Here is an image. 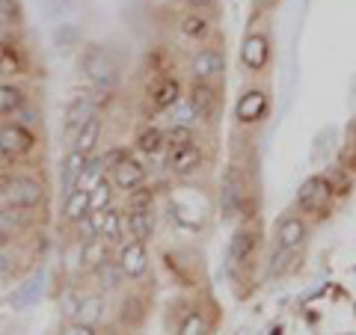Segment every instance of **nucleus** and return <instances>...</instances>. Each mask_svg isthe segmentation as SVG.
<instances>
[{
    "instance_id": "obj_39",
    "label": "nucleus",
    "mask_w": 356,
    "mask_h": 335,
    "mask_svg": "<svg viewBox=\"0 0 356 335\" xmlns=\"http://www.w3.org/2000/svg\"><path fill=\"white\" fill-rule=\"evenodd\" d=\"M15 270V259L6 250H0V276H9Z\"/></svg>"
},
{
    "instance_id": "obj_7",
    "label": "nucleus",
    "mask_w": 356,
    "mask_h": 335,
    "mask_svg": "<svg viewBox=\"0 0 356 335\" xmlns=\"http://www.w3.org/2000/svg\"><path fill=\"white\" fill-rule=\"evenodd\" d=\"M30 222H33V208H18V205L0 208V247L21 238L30 229Z\"/></svg>"
},
{
    "instance_id": "obj_28",
    "label": "nucleus",
    "mask_w": 356,
    "mask_h": 335,
    "mask_svg": "<svg viewBox=\"0 0 356 335\" xmlns=\"http://www.w3.org/2000/svg\"><path fill=\"white\" fill-rule=\"evenodd\" d=\"M163 149H166V140H163V131L161 128L149 125V128H143L137 133V152L140 154H149V158H154V154H161Z\"/></svg>"
},
{
    "instance_id": "obj_20",
    "label": "nucleus",
    "mask_w": 356,
    "mask_h": 335,
    "mask_svg": "<svg viewBox=\"0 0 356 335\" xmlns=\"http://www.w3.org/2000/svg\"><path fill=\"white\" fill-rule=\"evenodd\" d=\"M125 273H122L119 261H102L98 267H92V285L98 288V294H116L122 285H125Z\"/></svg>"
},
{
    "instance_id": "obj_33",
    "label": "nucleus",
    "mask_w": 356,
    "mask_h": 335,
    "mask_svg": "<svg viewBox=\"0 0 356 335\" xmlns=\"http://www.w3.org/2000/svg\"><path fill=\"white\" fill-rule=\"evenodd\" d=\"M104 172H107V163H104V158H92V154H89L86 170H83V178H81V184L92 190L98 181H104Z\"/></svg>"
},
{
    "instance_id": "obj_32",
    "label": "nucleus",
    "mask_w": 356,
    "mask_h": 335,
    "mask_svg": "<svg viewBox=\"0 0 356 335\" xmlns=\"http://www.w3.org/2000/svg\"><path fill=\"white\" fill-rule=\"evenodd\" d=\"M128 211H154V190L140 184L137 190L128 193Z\"/></svg>"
},
{
    "instance_id": "obj_42",
    "label": "nucleus",
    "mask_w": 356,
    "mask_h": 335,
    "mask_svg": "<svg viewBox=\"0 0 356 335\" xmlns=\"http://www.w3.org/2000/svg\"><path fill=\"white\" fill-rule=\"evenodd\" d=\"M353 133H356V125H353Z\"/></svg>"
},
{
    "instance_id": "obj_26",
    "label": "nucleus",
    "mask_w": 356,
    "mask_h": 335,
    "mask_svg": "<svg viewBox=\"0 0 356 335\" xmlns=\"http://www.w3.org/2000/svg\"><path fill=\"white\" fill-rule=\"evenodd\" d=\"M102 131H104L102 116H92L81 131H77V137H74V142H72V149L83 152V154H92L95 146H98V140H102Z\"/></svg>"
},
{
    "instance_id": "obj_9",
    "label": "nucleus",
    "mask_w": 356,
    "mask_h": 335,
    "mask_svg": "<svg viewBox=\"0 0 356 335\" xmlns=\"http://www.w3.org/2000/svg\"><path fill=\"white\" fill-rule=\"evenodd\" d=\"M241 63L247 65V72H252V74L267 69V63H270V42H267L264 33H250V36L243 39Z\"/></svg>"
},
{
    "instance_id": "obj_21",
    "label": "nucleus",
    "mask_w": 356,
    "mask_h": 335,
    "mask_svg": "<svg viewBox=\"0 0 356 335\" xmlns=\"http://www.w3.org/2000/svg\"><path fill=\"white\" fill-rule=\"evenodd\" d=\"M86 214H92V190L77 184L69 196H63V217L69 222H77Z\"/></svg>"
},
{
    "instance_id": "obj_10",
    "label": "nucleus",
    "mask_w": 356,
    "mask_h": 335,
    "mask_svg": "<svg viewBox=\"0 0 356 335\" xmlns=\"http://www.w3.org/2000/svg\"><path fill=\"white\" fill-rule=\"evenodd\" d=\"M119 267L128 279H140L143 273L149 270V252L143 240L128 238L125 243H119Z\"/></svg>"
},
{
    "instance_id": "obj_23",
    "label": "nucleus",
    "mask_w": 356,
    "mask_h": 335,
    "mask_svg": "<svg viewBox=\"0 0 356 335\" xmlns=\"http://www.w3.org/2000/svg\"><path fill=\"white\" fill-rule=\"evenodd\" d=\"M125 234L146 243L154 234V211H128L125 214Z\"/></svg>"
},
{
    "instance_id": "obj_15",
    "label": "nucleus",
    "mask_w": 356,
    "mask_h": 335,
    "mask_svg": "<svg viewBox=\"0 0 356 335\" xmlns=\"http://www.w3.org/2000/svg\"><path fill=\"white\" fill-rule=\"evenodd\" d=\"M226 69V60L217 48H199L191 60V74L193 81H202V83H211L214 77H220V72Z\"/></svg>"
},
{
    "instance_id": "obj_41",
    "label": "nucleus",
    "mask_w": 356,
    "mask_h": 335,
    "mask_svg": "<svg viewBox=\"0 0 356 335\" xmlns=\"http://www.w3.org/2000/svg\"><path fill=\"white\" fill-rule=\"evenodd\" d=\"M187 3H193V6H214V0H187Z\"/></svg>"
},
{
    "instance_id": "obj_2",
    "label": "nucleus",
    "mask_w": 356,
    "mask_h": 335,
    "mask_svg": "<svg viewBox=\"0 0 356 335\" xmlns=\"http://www.w3.org/2000/svg\"><path fill=\"white\" fill-rule=\"evenodd\" d=\"M332 196H336V187L330 184V178L312 175L297 190V211H303V214H324L332 202Z\"/></svg>"
},
{
    "instance_id": "obj_19",
    "label": "nucleus",
    "mask_w": 356,
    "mask_h": 335,
    "mask_svg": "<svg viewBox=\"0 0 356 335\" xmlns=\"http://www.w3.org/2000/svg\"><path fill=\"white\" fill-rule=\"evenodd\" d=\"M86 161H89V154L77 152V149H72L69 154H65V161L60 166V190H63V196H69L72 190L81 184L83 170H86Z\"/></svg>"
},
{
    "instance_id": "obj_30",
    "label": "nucleus",
    "mask_w": 356,
    "mask_h": 335,
    "mask_svg": "<svg viewBox=\"0 0 356 335\" xmlns=\"http://www.w3.org/2000/svg\"><path fill=\"white\" fill-rule=\"evenodd\" d=\"M104 318V297L102 294H83V306L81 311H77V320H83V323H95Z\"/></svg>"
},
{
    "instance_id": "obj_5",
    "label": "nucleus",
    "mask_w": 356,
    "mask_h": 335,
    "mask_svg": "<svg viewBox=\"0 0 356 335\" xmlns=\"http://www.w3.org/2000/svg\"><path fill=\"white\" fill-rule=\"evenodd\" d=\"M98 104L102 101L92 95H74L72 98L69 107H65V140L74 142L77 131H81L92 116H98Z\"/></svg>"
},
{
    "instance_id": "obj_16",
    "label": "nucleus",
    "mask_w": 356,
    "mask_h": 335,
    "mask_svg": "<svg viewBox=\"0 0 356 335\" xmlns=\"http://www.w3.org/2000/svg\"><path fill=\"white\" fill-rule=\"evenodd\" d=\"M95 222H98V234L107 238L110 243H125L128 234H125V211L119 208H104V211H92Z\"/></svg>"
},
{
    "instance_id": "obj_1",
    "label": "nucleus",
    "mask_w": 356,
    "mask_h": 335,
    "mask_svg": "<svg viewBox=\"0 0 356 335\" xmlns=\"http://www.w3.org/2000/svg\"><path fill=\"white\" fill-rule=\"evenodd\" d=\"M81 69L86 74V81L95 89H102V92H113L119 83L116 60L110 57L104 48H86V54L81 57Z\"/></svg>"
},
{
    "instance_id": "obj_27",
    "label": "nucleus",
    "mask_w": 356,
    "mask_h": 335,
    "mask_svg": "<svg viewBox=\"0 0 356 335\" xmlns=\"http://www.w3.org/2000/svg\"><path fill=\"white\" fill-rule=\"evenodd\" d=\"M110 247H113V243H110L107 238H92V240L81 243V267L92 270V267H98L102 261H107Z\"/></svg>"
},
{
    "instance_id": "obj_13",
    "label": "nucleus",
    "mask_w": 356,
    "mask_h": 335,
    "mask_svg": "<svg viewBox=\"0 0 356 335\" xmlns=\"http://www.w3.org/2000/svg\"><path fill=\"white\" fill-rule=\"evenodd\" d=\"M264 113H267V92L259 86L247 89L235 104V119L241 122V125H255V122L264 119Z\"/></svg>"
},
{
    "instance_id": "obj_38",
    "label": "nucleus",
    "mask_w": 356,
    "mask_h": 335,
    "mask_svg": "<svg viewBox=\"0 0 356 335\" xmlns=\"http://www.w3.org/2000/svg\"><path fill=\"white\" fill-rule=\"evenodd\" d=\"M63 335H95V327L92 323H83V320H72Z\"/></svg>"
},
{
    "instance_id": "obj_29",
    "label": "nucleus",
    "mask_w": 356,
    "mask_h": 335,
    "mask_svg": "<svg viewBox=\"0 0 356 335\" xmlns=\"http://www.w3.org/2000/svg\"><path fill=\"white\" fill-rule=\"evenodd\" d=\"M24 24V9L18 0H0V30H18Z\"/></svg>"
},
{
    "instance_id": "obj_25",
    "label": "nucleus",
    "mask_w": 356,
    "mask_h": 335,
    "mask_svg": "<svg viewBox=\"0 0 356 335\" xmlns=\"http://www.w3.org/2000/svg\"><path fill=\"white\" fill-rule=\"evenodd\" d=\"M178 33H181L184 39L202 42V39H208V33H211V18L202 15V13H187V15L178 18Z\"/></svg>"
},
{
    "instance_id": "obj_14",
    "label": "nucleus",
    "mask_w": 356,
    "mask_h": 335,
    "mask_svg": "<svg viewBox=\"0 0 356 335\" xmlns=\"http://www.w3.org/2000/svg\"><path fill=\"white\" fill-rule=\"evenodd\" d=\"M306 234H309V226H306V220L300 214L282 217L280 226H276V247L288 250V252H297L306 243Z\"/></svg>"
},
{
    "instance_id": "obj_8",
    "label": "nucleus",
    "mask_w": 356,
    "mask_h": 335,
    "mask_svg": "<svg viewBox=\"0 0 356 335\" xmlns=\"http://www.w3.org/2000/svg\"><path fill=\"white\" fill-rule=\"evenodd\" d=\"M243 199H247V190H243V178L241 172L232 166V170L226 172V178H222V187H220V208H222V217L232 220L241 214L243 208Z\"/></svg>"
},
{
    "instance_id": "obj_6",
    "label": "nucleus",
    "mask_w": 356,
    "mask_h": 335,
    "mask_svg": "<svg viewBox=\"0 0 356 335\" xmlns=\"http://www.w3.org/2000/svg\"><path fill=\"white\" fill-rule=\"evenodd\" d=\"M187 104L196 113L199 122H214L217 113H220V95L217 89L211 83H202V81H193L191 86V95H187Z\"/></svg>"
},
{
    "instance_id": "obj_37",
    "label": "nucleus",
    "mask_w": 356,
    "mask_h": 335,
    "mask_svg": "<svg viewBox=\"0 0 356 335\" xmlns=\"http://www.w3.org/2000/svg\"><path fill=\"white\" fill-rule=\"evenodd\" d=\"M83 306V294H77V291H69L63 297V315L69 318V320H77V311H81Z\"/></svg>"
},
{
    "instance_id": "obj_22",
    "label": "nucleus",
    "mask_w": 356,
    "mask_h": 335,
    "mask_svg": "<svg viewBox=\"0 0 356 335\" xmlns=\"http://www.w3.org/2000/svg\"><path fill=\"white\" fill-rule=\"evenodd\" d=\"M255 247H259V234H255L252 229H238L229 240V261L235 267L247 264L255 255Z\"/></svg>"
},
{
    "instance_id": "obj_12",
    "label": "nucleus",
    "mask_w": 356,
    "mask_h": 335,
    "mask_svg": "<svg viewBox=\"0 0 356 335\" xmlns=\"http://www.w3.org/2000/svg\"><path fill=\"white\" fill-rule=\"evenodd\" d=\"M166 166H170V172L178 175V178H187L193 175L199 166H202V146L193 140L187 142V146H178V149H170V158H166Z\"/></svg>"
},
{
    "instance_id": "obj_24",
    "label": "nucleus",
    "mask_w": 356,
    "mask_h": 335,
    "mask_svg": "<svg viewBox=\"0 0 356 335\" xmlns=\"http://www.w3.org/2000/svg\"><path fill=\"white\" fill-rule=\"evenodd\" d=\"M27 104V92L13 81L0 83V116H15L18 110H24Z\"/></svg>"
},
{
    "instance_id": "obj_43",
    "label": "nucleus",
    "mask_w": 356,
    "mask_h": 335,
    "mask_svg": "<svg viewBox=\"0 0 356 335\" xmlns=\"http://www.w3.org/2000/svg\"><path fill=\"white\" fill-rule=\"evenodd\" d=\"M264 3H270V0H264Z\"/></svg>"
},
{
    "instance_id": "obj_11",
    "label": "nucleus",
    "mask_w": 356,
    "mask_h": 335,
    "mask_svg": "<svg viewBox=\"0 0 356 335\" xmlns=\"http://www.w3.org/2000/svg\"><path fill=\"white\" fill-rule=\"evenodd\" d=\"M110 181H113L116 190H125V193H131V190H137L140 184H146V166H143L137 158H131V154H125L113 170H110Z\"/></svg>"
},
{
    "instance_id": "obj_3",
    "label": "nucleus",
    "mask_w": 356,
    "mask_h": 335,
    "mask_svg": "<svg viewBox=\"0 0 356 335\" xmlns=\"http://www.w3.org/2000/svg\"><path fill=\"white\" fill-rule=\"evenodd\" d=\"M44 199H48V190L39 178L33 175H13L9 178V187L3 193V202L6 205H18V208H33L36 211Z\"/></svg>"
},
{
    "instance_id": "obj_31",
    "label": "nucleus",
    "mask_w": 356,
    "mask_h": 335,
    "mask_svg": "<svg viewBox=\"0 0 356 335\" xmlns=\"http://www.w3.org/2000/svg\"><path fill=\"white\" fill-rule=\"evenodd\" d=\"M178 335H208V320L202 311H187L184 320L178 323Z\"/></svg>"
},
{
    "instance_id": "obj_40",
    "label": "nucleus",
    "mask_w": 356,
    "mask_h": 335,
    "mask_svg": "<svg viewBox=\"0 0 356 335\" xmlns=\"http://www.w3.org/2000/svg\"><path fill=\"white\" fill-rule=\"evenodd\" d=\"M9 178H13V175H0V199H3L6 187H9Z\"/></svg>"
},
{
    "instance_id": "obj_4",
    "label": "nucleus",
    "mask_w": 356,
    "mask_h": 335,
    "mask_svg": "<svg viewBox=\"0 0 356 335\" xmlns=\"http://www.w3.org/2000/svg\"><path fill=\"white\" fill-rule=\"evenodd\" d=\"M36 133H33L24 122H3L0 125V152L6 154V158L13 161H21L27 158V154H33V149H36Z\"/></svg>"
},
{
    "instance_id": "obj_18",
    "label": "nucleus",
    "mask_w": 356,
    "mask_h": 335,
    "mask_svg": "<svg viewBox=\"0 0 356 335\" xmlns=\"http://www.w3.org/2000/svg\"><path fill=\"white\" fill-rule=\"evenodd\" d=\"M27 74V57L21 44L13 39H0V77L13 81V77Z\"/></svg>"
},
{
    "instance_id": "obj_17",
    "label": "nucleus",
    "mask_w": 356,
    "mask_h": 335,
    "mask_svg": "<svg viewBox=\"0 0 356 335\" xmlns=\"http://www.w3.org/2000/svg\"><path fill=\"white\" fill-rule=\"evenodd\" d=\"M178 98H181V81L178 77H161V81H154V86L149 89V104L154 113H161V110H170L178 104Z\"/></svg>"
},
{
    "instance_id": "obj_44",
    "label": "nucleus",
    "mask_w": 356,
    "mask_h": 335,
    "mask_svg": "<svg viewBox=\"0 0 356 335\" xmlns=\"http://www.w3.org/2000/svg\"><path fill=\"white\" fill-rule=\"evenodd\" d=\"M350 335H353V332H350Z\"/></svg>"
},
{
    "instance_id": "obj_36",
    "label": "nucleus",
    "mask_w": 356,
    "mask_h": 335,
    "mask_svg": "<svg viewBox=\"0 0 356 335\" xmlns=\"http://www.w3.org/2000/svg\"><path fill=\"white\" fill-rule=\"evenodd\" d=\"M74 226H77V234H81V243L92 240V238H102V234H98V222H95V214H86L83 220H77Z\"/></svg>"
},
{
    "instance_id": "obj_34",
    "label": "nucleus",
    "mask_w": 356,
    "mask_h": 335,
    "mask_svg": "<svg viewBox=\"0 0 356 335\" xmlns=\"http://www.w3.org/2000/svg\"><path fill=\"white\" fill-rule=\"evenodd\" d=\"M163 140H166V149H178V146H187V142H193V128L191 125H172L163 131Z\"/></svg>"
},
{
    "instance_id": "obj_35",
    "label": "nucleus",
    "mask_w": 356,
    "mask_h": 335,
    "mask_svg": "<svg viewBox=\"0 0 356 335\" xmlns=\"http://www.w3.org/2000/svg\"><path fill=\"white\" fill-rule=\"evenodd\" d=\"M113 202V181H98L92 187V211H104Z\"/></svg>"
}]
</instances>
